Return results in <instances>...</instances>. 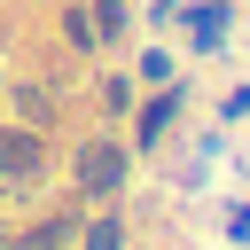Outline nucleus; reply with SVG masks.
Listing matches in <instances>:
<instances>
[{"mask_svg":"<svg viewBox=\"0 0 250 250\" xmlns=\"http://www.w3.org/2000/svg\"><path fill=\"white\" fill-rule=\"evenodd\" d=\"M23 164H39V141L31 133H0V172H23Z\"/></svg>","mask_w":250,"mask_h":250,"instance_id":"obj_1","label":"nucleus"},{"mask_svg":"<svg viewBox=\"0 0 250 250\" xmlns=\"http://www.w3.org/2000/svg\"><path fill=\"white\" fill-rule=\"evenodd\" d=\"M78 172H86V188H109V180H117V148H86Z\"/></svg>","mask_w":250,"mask_h":250,"instance_id":"obj_2","label":"nucleus"}]
</instances>
